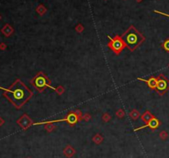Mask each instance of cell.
I'll return each mask as SVG.
<instances>
[{"label":"cell","mask_w":169,"mask_h":158,"mask_svg":"<svg viewBox=\"0 0 169 158\" xmlns=\"http://www.w3.org/2000/svg\"><path fill=\"white\" fill-rule=\"evenodd\" d=\"M137 80H139V81H143V82L146 83L147 84H148L149 88H150L151 89H153V90L156 89L158 79L155 78V77H153V76L150 77V78L148 79V80H145V79H143V78H139V77H138Z\"/></svg>","instance_id":"9"},{"label":"cell","mask_w":169,"mask_h":158,"mask_svg":"<svg viewBox=\"0 0 169 158\" xmlns=\"http://www.w3.org/2000/svg\"><path fill=\"white\" fill-rule=\"evenodd\" d=\"M110 116L107 114H105L104 115H103V120L105 121V122H107V121H109L110 120Z\"/></svg>","instance_id":"24"},{"label":"cell","mask_w":169,"mask_h":158,"mask_svg":"<svg viewBox=\"0 0 169 158\" xmlns=\"http://www.w3.org/2000/svg\"><path fill=\"white\" fill-rule=\"evenodd\" d=\"M17 123L23 130H26L29 128L31 126L33 125V122L31 119L27 114H23L21 118L17 121Z\"/></svg>","instance_id":"7"},{"label":"cell","mask_w":169,"mask_h":158,"mask_svg":"<svg viewBox=\"0 0 169 158\" xmlns=\"http://www.w3.org/2000/svg\"><path fill=\"white\" fill-rule=\"evenodd\" d=\"M0 18H1V16H0Z\"/></svg>","instance_id":"27"},{"label":"cell","mask_w":169,"mask_h":158,"mask_svg":"<svg viewBox=\"0 0 169 158\" xmlns=\"http://www.w3.org/2000/svg\"><path fill=\"white\" fill-rule=\"evenodd\" d=\"M153 115L151 114L149 111H145V113H144L143 115H141V119L143 122H144V123H148L153 118Z\"/></svg>","instance_id":"11"},{"label":"cell","mask_w":169,"mask_h":158,"mask_svg":"<svg viewBox=\"0 0 169 158\" xmlns=\"http://www.w3.org/2000/svg\"><path fill=\"white\" fill-rule=\"evenodd\" d=\"M153 12H156V13H158V14H161V15H163V16H166V17H169V14H167V13L162 12L158 11V10H154Z\"/></svg>","instance_id":"23"},{"label":"cell","mask_w":169,"mask_h":158,"mask_svg":"<svg viewBox=\"0 0 169 158\" xmlns=\"http://www.w3.org/2000/svg\"><path fill=\"white\" fill-rule=\"evenodd\" d=\"M107 37L110 40L107 46L112 51H114V53H115V55H119V54L124 49V47H126V44H124V41L121 37V36L116 35V36H115L113 38L111 37L110 36H107Z\"/></svg>","instance_id":"5"},{"label":"cell","mask_w":169,"mask_h":158,"mask_svg":"<svg viewBox=\"0 0 169 158\" xmlns=\"http://www.w3.org/2000/svg\"><path fill=\"white\" fill-rule=\"evenodd\" d=\"M55 91L57 92V94H62V93L64 92V88L62 87L61 85H60V86H58L57 88H55Z\"/></svg>","instance_id":"19"},{"label":"cell","mask_w":169,"mask_h":158,"mask_svg":"<svg viewBox=\"0 0 169 158\" xmlns=\"http://www.w3.org/2000/svg\"><path fill=\"white\" fill-rule=\"evenodd\" d=\"M82 114L80 110H76L73 112H69V114H67L65 118L62 119H57V120H51V121H46V122H41V123H35L33 125H41V124H46V123H60V122H67L70 125L76 124L78 122L82 120Z\"/></svg>","instance_id":"4"},{"label":"cell","mask_w":169,"mask_h":158,"mask_svg":"<svg viewBox=\"0 0 169 158\" xmlns=\"http://www.w3.org/2000/svg\"><path fill=\"white\" fill-rule=\"evenodd\" d=\"M45 128L48 131V132H51V131L55 128V126L52 125V123H46V126L45 127Z\"/></svg>","instance_id":"17"},{"label":"cell","mask_w":169,"mask_h":158,"mask_svg":"<svg viewBox=\"0 0 169 158\" xmlns=\"http://www.w3.org/2000/svg\"><path fill=\"white\" fill-rule=\"evenodd\" d=\"M121 37L126 47L131 51H134L145 41V37L133 25L130 26L126 31H124Z\"/></svg>","instance_id":"2"},{"label":"cell","mask_w":169,"mask_h":158,"mask_svg":"<svg viewBox=\"0 0 169 158\" xmlns=\"http://www.w3.org/2000/svg\"><path fill=\"white\" fill-rule=\"evenodd\" d=\"M159 124H160V122L158 120V118H156L155 117H153V118L151 119L148 123H145V125L142 126V127L135 129V131L136 132V131L140 130V129H143L144 128H149L150 129H152V130H155V129H157L159 127Z\"/></svg>","instance_id":"8"},{"label":"cell","mask_w":169,"mask_h":158,"mask_svg":"<svg viewBox=\"0 0 169 158\" xmlns=\"http://www.w3.org/2000/svg\"><path fill=\"white\" fill-rule=\"evenodd\" d=\"M64 155L67 156V157H71V156H73L74 155V153H75V150L72 147H70V146H67L66 147V148L64 150Z\"/></svg>","instance_id":"12"},{"label":"cell","mask_w":169,"mask_h":158,"mask_svg":"<svg viewBox=\"0 0 169 158\" xmlns=\"http://www.w3.org/2000/svg\"><path fill=\"white\" fill-rule=\"evenodd\" d=\"M163 47L165 51L169 52V39H167L165 42L163 43Z\"/></svg>","instance_id":"16"},{"label":"cell","mask_w":169,"mask_h":158,"mask_svg":"<svg viewBox=\"0 0 169 158\" xmlns=\"http://www.w3.org/2000/svg\"><path fill=\"white\" fill-rule=\"evenodd\" d=\"M14 29H13L12 27L10 24H5L3 28L1 29V32L6 37H10V36L13 33Z\"/></svg>","instance_id":"10"},{"label":"cell","mask_w":169,"mask_h":158,"mask_svg":"<svg viewBox=\"0 0 169 158\" xmlns=\"http://www.w3.org/2000/svg\"><path fill=\"white\" fill-rule=\"evenodd\" d=\"M46 7L44 6V5H42V4H41V5H39L37 8H36V12H37V13L39 15H44L45 13L46 12Z\"/></svg>","instance_id":"13"},{"label":"cell","mask_w":169,"mask_h":158,"mask_svg":"<svg viewBox=\"0 0 169 158\" xmlns=\"http://www.w3.org/2000/svg\"><path fill=\"white\" fill-rule=\"evenodd\" d=\"M83 29H84V28H83V26L82 25V24H78V25H77L76 26V28H75V30H76L78 32H82V31H83Z\"/></svg>","instance_id":"18"},{"label":"cell","mask_w":169,"mask_h":158,"mask_svg":"<svg viewBox=\"0 0 169 158\" xmlns=\"http://www.w3.org/2000/svg\"><path fill=\"white\" fill-rule=\"evenodd\" d=\"M3 124H4V120H3V118H1V117H0V127H1V126H3Z\"/></svg>","instance_id":"25"},{"label":"cell","mask_w":169,"mask_h":158,"mask_svg":"<svg viewBox=\"0 0 169 158\" xmlns=\"http://www.w3.org/2000/svg\"><path fill=\"white\" fill-rule=\"evenodd\" d=\"M6 48H7V45L5 43H3V42L0 43V50H1V51H5Z\"/></svg>","instance_id":"22"},{"label":"cell","mask_w":169,"mask_h":158,"mask_svg":"<svg viewBox=\"0 0 169 158\" xmlns=\"http://www.w3.org/2000/svg\"><path fill=\"white\" fill-rule=\"evenodd\" d=\"M160 137H161L163 140H165L167 137V133L163 131V132H162L161 133H160Z\"/></svg>","instance_id":"20"},{"label":"cell","mask_w":169,"mask_h":158,"mask_svg":"<svg viewBox=\"0 0 169 158\" xmlns=\"http://www.w3.org/2000/svg\"><path fill=\"white\" fill-rule=\"evenodd\" d=\"M139 116H140V114H139V111H137V110H135V109L132 110V111L130 113V118H131L133 120H136L138 118H139Z\"/></svg>","instance_id":"14"},{"label":"cell","mask_w":169,"mask_h":158,"mask_svg":"<svg viewBox=\"0 0 169 158\" xmlns=\"http://www.w3.org/2000/svg\"><path fill=\"white\" fill-rule=\"evenodd\" d=\"M0 89L3 91V95L17 109L27 103L33 95L32 90L19 79H17L9 88L5 89L0 86Z\"/></svg>","instance_id":"1"},{"label":"cell","mask_w":169,"mask_h":158,"mask_svg":"<svg viewBox=\"0 0 169 158\" xmlns=\"http://www.w3.org/2000/svg\"><path fill=\"white\" fill-rule=\"evenodd\" d=\"M31 84L39 92H43L46 88L55 90V88L51 86V81L43 72H38L35 77L31 80Z\"/></svg>","instance_id":"3"},{"label":"cell","mask_w":169,"mask_h":158,"mask_svg":"<svg viewBox=\"0 0 169 158\" xmlns=\"http://www.w3.org/2000/svg\"><path fill=\"white\" fill-rule=\"evenodd\" d=\"M157 79V87L155 90L158 94L162 95L169 89V81L163 75H160Z\"/></svg>","instance_id":"6"},{"label":"cell","mask_w":169,"mask_h":158,"mask_svg":"<svg viewBox=\"0 0 169 158\" xmlns=\"http://www.w3.org/2000/svg\"><path fill=\"white\" fill-rule=\"evenodd\" d=\"M135 1H136L137 3H140V2L142 1V0H135Z\"/></svg>","instance_id":"26"},{"label":"cell","mask_w":169,"mask_h":158,"mask_svg":"<svg viewBox=\"0 0 169 158\" xmlns=\"http://www.w3.org/2000/svg\"><path fill=\"white\" fill-rule=\"evenodd\" d=\"M102 140H103V137H102L100 134H97L93 137V141H94V142L97 144H100L102 142Z\"/></svg>","instance_id":"15"},{"label":"cell","mask_w":169,"mask_h":158,"mask_svg":"<svg viewBox=\"0 0 169 158\" xmlns=\"http://www.w3.org/2000/svg\"><path fill=\"white\" fill-rule=\"evenodd\" d=\"M116 115L119 117V118H122V117L124 115V113L123 112L122 109H120V110H118V111L116 112Z\"/></svg>","instance_id":"21"}]
</instances>
